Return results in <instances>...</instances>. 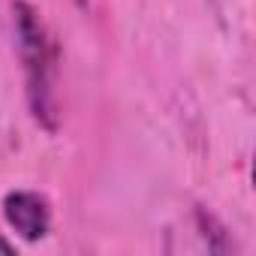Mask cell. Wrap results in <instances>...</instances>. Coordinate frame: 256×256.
I'll list each match as a JSON object with an SVG mask.
<instances>
[{
	"instance_id": "obj_4",
	"label": "cell",
	"mask_w": 256,
	"mask_h": 256,
	"mask_svg": "<svg viewBox=\"0 0 256 256\" xmlns=\"http://www.w3.org/2000/svg\"><path fill=\"white\" fill-rule=\"evenodd\" d=\"M76 4H78V6H82V10H84V6H88V4H90V0H76Z\"/></svg>"
},
{
	"instance_id": "obj_1",
	"label": "cell",
	"mask_w": 256,
	"mask_h": 256,
	"mask_svg": "<svg viewBox=\"0 0 256 256\" xmlns=\"http://www.w3.org/2000/svg\"><path fill=\"white\" fill-rule=\"evenodd\" d=\"M12 34L22 58L24 82H28V106L48 133L58 130L60 108H58V46L42 16L28 0L12 4Z\"/></svg>"
},
{
	"instance_id": "obj_3",
	"label": "cell",
	"mask_w": 256,
	"mask_h": 256,
	"mask_svg": "<svg viewBox=\"0 0 256 256\" xmlns=\"http://www.w3.org/2000/svg\"><path fill=\"white\" fill-rule=\"evenodd\" d=\"M0 253H16V244H10V241L0 238Z\"/></svg>"
},
{
	"instance_id": "obj_2",
	"label": "cell",
	"mask_w": 256,
	"mask_h": 256,
	"mask_svg": "<svg viewBox=\"0 0 256 256\" xmlns=\"http://www.w3.org/2000/svg\"><path fill=\"white\" fill-rule=\"evenodd\" d=\"M4 220L22 241H42L52 232V205L36 190H12L4 196Z\"/></svg>"
}]
</instances>
